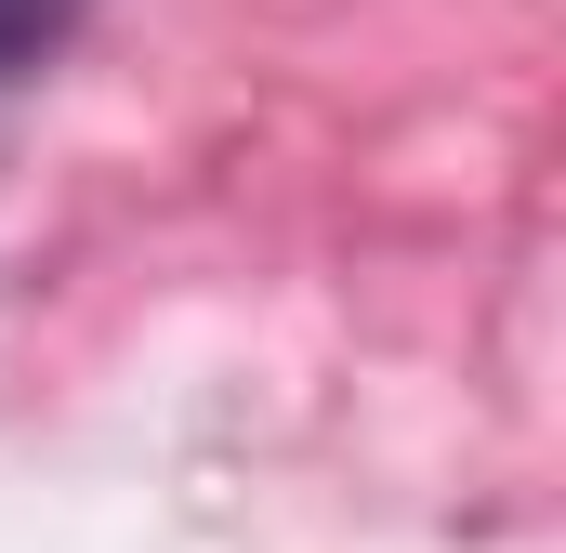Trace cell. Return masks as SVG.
Returning <instances> with one entry per match:
<instances>
[{"instance_id": "6da1fadb", "label": "cell", "mask_w": 566, "mask_h": 553, "mask_svg": "<svg viewBox=\"0 0 566 553\" xmlns=\"http://www.w3.org/2000/svg\"><path fill=\"white\" fill-rule=\"evenodd\" d=\"M80 13H93V0H0V80H13V66H40Z\"/></svg>"}]
</instances>
